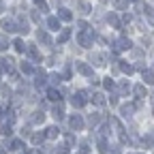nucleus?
<instances>
[{
	"mask_svg": "<svg viewBox=\"0 0 154 154\" xmlns=\"http://www.w3.org/2000/svg\"><path fill=\"white\" fill-rule=\"evenodd\" d=\"M19 69H22L24 75H32V73H34V66H32L30 62H22V64H19Z\"/></svg>",
	"mask_w": 154,
	"mask_h": 154,
	"instance_id": "obj_30",
	"label": "nucleus"
},
{
	"mask_svg": "<svg viewBox=\"0 0 154 154\" xmlns=\"http://www.w3.org/2000/svg\"><path fill=\"white\" fill-rule=\"evenodd\" d=\"M13 47H15L19 54H22V51H26V47H28V45L22 41V38H15V41H13Z\"/></svg>",
	"mask_w": 154,
	"mask_h": 154,
	"instance_id": "obj_33",
	"label": "nucleus"
},
{
	"mask_svg": "<svg viewBox=\"0 0 154 154\" xmlns=\"http://www.w3.org/2000/svg\"><path fill=\"white\" fill-rule=\"evenodd\" d=\"M0 28H2L5 32H15V30H17V19H13V17H5L2 22H0Z\"/></svg>",
	"mask_w": 154,
	"mask_h": 154,
	"instance_id": "obj_7",
	"label": "nucleus"
},
{
	"mask_svg": "<svg viewBox=\"0 0 154 154\" xmlns=\"http://www.w3.org/2000/svg\"><path fill=\"white\" fill-rule=\"evenodd\" d=\"M133 92H135V96H137V99H143V96H148V88H146V84H143V82L135 86V88H133Z\"/></svg>",
	"mask_w": 154,
	"mask_h": 154,
	"instance_id": "obj_15",
	"label": "nucleus"
},
{
	"mask_svg": "<svg viewBox=\"0 0 154 154\" xmlns=\"http://www.w3.org/2000/svg\"><path fill=\"white\" fill-rule=\"evenodd\" d=\"M5 9V2H2V0H0V11H2Z\"/></svg>",
	"mask_w": 154,
	"mask_h": 154,
	"instance_id": "obj_55",
	"label": "nucleus"
},
{
	"mask_svg": "<svg viewBox=\"0 0 154 154\" xmlns=\"http://www.w3.org/2000/svg\"><path fill=\"white\" fill-rule=\"evenodd\" d=\"M36 9H38V11H43V13H45V11H49V9H47V2H45V0H36Z\"/></svg>",
	"mask_w": 154,
	"mask_h": 154,
	"instance_id": "obj_43",
	"label": "nucleus"
},
{
	"mask_svg": "<svg viewBox=\"0 0 154 154\" xmlns=\"http://www.w3.org/2000/svg\"><path fill=\"white\" fill-rule=\"evenodd\" d=\"M99 2H107V0H99Z\"/></svg>",
	"mask_w": 154,
	"mask_h": 154,
	"instance_id": "obj_57",
	"label": "nucleus"
},
{
	"mask_svg": "<svg viewBox=\"0 0 154 154\" xmlns=\"http://www.w3.org/2000/svg\"><path fill=\"white\" fill-rule=\"evenodd\" d=\"M60 22H62V19L56 17V15H49V17L45 19V24H47L49 30H62V28H60Z\"/></svg>",
	"mask_w": 154,
	"mask_h": 154,
	"instance_id": "obj_11",
	"label": "nucleus"
},
{
	"mask_svg": "<svg viewBox=\"0 0 154 154\" xmlns=\"http://www.w3.org/2000/svg\"><path fill=\"white\" fill-rule=\"evenodd\" d=\"M99 120H101L99 113H90V116H88V124H90V126H96V124H99Z\"/></svg>",
	"mask_w": 154,
	"mask_h": 154,
	"instance_id": "obj_34",
	"label": "nucleus"
},
{
	"mask_svg": "<svg viewBox=\"0 0 154 154\" xmlns=\"http://www.w3.org/2000/svg\"><path fill=\"white\" fill-rule=\"evenodd\" d=\"M133 47V43H131V38H126V36H122V38H118L113 45H111V51L113 54H118V51H124V49H131Z\"/></svg>",
	"mask_w": 154,
	"mask_h": 154,
	"instance_id": "obj_5",
	"label": "nucleus"
},
{
	"mask_svg": "<svg viewBox=\"0 0 154 154\" xmlns=\"http://www.w3.org/2000/svg\"><path fill=\"white\" fill-rule=\"evenodd\" d=\"M47 79H49V77H47V73H45V71H36L34 86H36L38 90H41V88H45V86H47Z\"/></svg>",
	"mask_w": 154,
	"mask_h": 154,
	"instance_id": "obj_9",
	"label": "nucleus"
},
{
	"mask_svg": "<svg viewBox=\"0 0 154 154\" xmlns=\"http://www.w3.org/2000/svg\"><path fill=\"white\" fill-rule=\"evenodd\" d=\"M111 154H122V148H120V146H113V148H111Z\"/></svg>",
	"mask_w": 154,
	"mask_h": 154,
	"instance_id": "obj_50",
	"label": "nucleus"
},
{
	"mask_svg": "<svg viewBox=\"0 0 154 154\" xmlns=\"http://www.w3.org/2000/svg\"><path fill=\"white\" fill-rule=\"evenodd\" d=\"M36 38L41 41L43 45H54V41H51V36L45 32V30H36Z\"/></svg>",
	"mask_w": 154,
	"mask_h": 154,
	"instance_id": "obj_14",
	"label": "nucleus"
},
{
	"mask_svg": "<svg viewBox=\"0 0 154 154\" xmlns=\"http://www.w3.org/2000/svg\"><path fill=\"white\" fill-rule=\"evenodd\" d=\"M26 51H28V56L32 58V62H41V56H38V49H36V47H34L32 43H30V45L26 47Z\"/></svg>",
	"mask_w": 154,
	"mask_h": 154,
	"instance_id": "obj_18",
	"label": "nucleus"
},
{
	"mask_svg": "<svg viewBox=\"0 0 154 154\" xmlns=\"http://www.w3.org/2000/svg\"><path fill=\"white\" fill-rule=\"evenodd\" d=\"M7 111V107H0V120H2V113Z\"/></svg>",
	"mask_w": 154,
	"mask_h": 154,
	"instance_id": "obj_53",
	"label": "nucleus"
},
{
	"mask_svg": "<svg viewBox=\"0 0 154 154\" xmlns=\"http://www.w3.org/2000/svg\"><path fill=\"white\" fill-rule=\"evenodd\" d=\"M131 154H137V152H131Z\"/></svg>",
	"mask_w": 154,
	"mask_h": 154,
	"instance_id": "obj_58",
	"label": "nucleus"
},
{
	"mask_svg": "<svg viewBox=\"0 0 154 154\" xmlns=\"http://www.w3.org/2000/svg\"><path fill=\"white\" fill-rule=\"evenodd\" d=\"M11 58H0V71H11Z\"/></svg>",
	"mask_w": 154,
	"mask_h": 154,
	"instance_id": "obj_32",
	"label": "nucleus"
},
{
	"mask_svg": "<svg viewBox=\"0 0 154 154\" xmlns=\"http://www.w3.org/2000/svg\"><path fill=\"white\" fill-rule=\"evenodd\" d=\"M77 28H79V30H88V28H90V24H86L84 19H79V22H77Z\"/></svg>",
	"mask_w": 154,
	"mask_h": 154,
	"instance_id": "obj_46",
	"label": "nucleus"
},
{
	"mask_svg": "<svg viewBox=\"0 0 154 154\" xmlns=\"http://www.w3.org/2000/svg\"><path fill=\"white\" fill-rule=\"evenodd\" d=\"M103 86H105V90H113V88H116V84H113V79H111V77H105Z\"/></svg>",
	"mask_w": 154,
	"mask_h": 154,
	"instance_id": "obj_41",
	"label": "nucleus"
},
{
	"mask_svg": "<svg viewBox=\"0 0 154 154\" xmlns=\"http://www.w3.org/2000/svg\"><path fill=\"white\" fill-rule=\"evenodd\" d=\"M135 109H137V103H126V105H120V116H122L124 120H128V118H133Z\"/></svg>",
	"mask_w": 154,
	"mask_h": 154,
	"instance_id": "obj_6",
	"label": "nucleus"
},
{
	"mask_svg": "<svg viewBox=\"0 0 154 154\" xmlns=\"http://www.w3.org/2000/svg\"><path fill=\"white\" fill-rule=\"evenodd\" d=\"M148 96H150V103H152V107H154V92H152V94H148Z\"/></svg>",
	"mask_w": 154,
	"mask_h": 154,
	"instance_id": "obj_52",
	"label": "nucleus"
},
{
	"mask_svg": "<svg viewBox=\"0 0 154 154\" xmlns=\"http://www.w3.org/2000/svg\"><path fill=\"white\" fill-rule=\"evenodd\" d=\"M17 32H22V34H28V32H30L28 19H24V17H19V19H17Z\"/></svg>",
	"mask_w": 154,
	"mask_h": 154,
	"instance_id": "obj_17",
	"label": "nucleus"
},
{
	"mask_svg": "<svg viewBox=\"0 0 154 154\" xmlns=\"http://www.w3.org/2000/svg\"><path fill=\"white\" fill-rule=\"evenodd\" d=\"M131 2H141V0H131Z\"/></svg>",
	"mask_w": 154,
	"mask_h": 154,
	"instance_id": "obj_56",
	"label": "nucleus"
},
{
	"mask_svg": "<svg viewBox=\"0 0 154 154\" xmlns=\"http://www.w3.org/2000/svg\"><path fill=\"white\" fill-rule=\"evenodd\" d=\"M69 38H71V28H62V30H60V34H58V45L66 43Z\"/></svg>",
	"mask_w": 154,
	"mask_h": 154,
	"instance_id": "obj_20",
	"label": "nucleus"
},
{
	"mask_svg": "<svg viewBox=\"0 0 154 154\" xmlns=\"http://www.w3.org/2000/svg\"><path fill=\"white\" fill-rule=\"evenodd\" d=\"M47 99L49 101H60L62 94H60V90H56V88H47Z\"/></svg>",
	"mask_w": 154,
	"mask_h": 154,
	"instance_id": "obj_24",
	"label": "nucleus"
},
{
	"mask_svg": "<svg viewBox=\"0 0 154 154\" xmlns=\"http://www.w3.org/2000/svg\"><path fill=\"white\" fill-rule=\"evenodd\" d=\"M120 71H122V73H126V75H131V73H135V66H131V64L122 62V64H120Z\"/></svg>",
	"mask_w": 154,
	"mask_h": 154,
	"instance_id": "obj_37",
	"label": "nucleus"
},
{
	"mask_svg": "<svg viewBox=\"0 0 154 154\" xmlns=\"http://www.w3.org/2000/svg\"><path fill=\"white\" fill-rule=\"evenodd\" d=\"M141 146L143 148H154V133H148L141 137Z\"/></svg>",
	"mask_w": 154,
	"mask_h": 154,
	"instance_id": "obj_22",
	"label": "nucleus"
},
{
	"mask_svg": "<svg viewBox=\"0 0 154 154\" xmlns=\"http://www.w3.org/2000/svg\"><path fill=\"white\" fill-rule=\"evenodd\" d=\"M107 60H109V56H107L105 51H94V54H90V62H92L94 66H105Z\"/></svg>",
	"mask_w": 154,
	"mask_h": 154,
	"instance_id": "obj_3",
	"label": "nucleus"
},
{
	"mask_svg": "<svg viewBox=\"0 0 154 154\" xmlns=\"http://www.w3.org/2000/svg\"><path fill=\"white\" fill-rule=\"evenodd\" d=\"M109 103H111V105H118V94H111V96H109Z\"/></svg>",
	"mask_w": 154,
	"mask_h": 154,
	"instance_id": "obj_49",
	"label": "nucleus"
},
{
	"mask_svg": "<svg viewBox=\"0 0 154 154\" xmlns=\"http://www.w3.org/2000/svg\"><path fill=\"white\" fill-rule=\"evenodd\" d=\"M118 92H120V94H126V96H128V92H131V84H128L126 79H124V82H120V86H118Z\"/></svg>",
	"mask_w": 154,
	"mask_h": 154,
	"instance_id": "obj_31",
	"label": "nucleus"
},
{
	"mask_svg": "<svg viewBox=\"0 0 154 154\" xmlns=\"http://www.w3.org/2000/svg\"><path fill=\"white\" fill-rule=\"evenodd\" d=\"M77 9H79L82 15H90L92 13V5L86 2V0H77Z\"/></svg>",
	"mask_w": 154,
	"mask_h": 154,
	"instance_id": "obj_13",
	"label": "nucleus"
},
{
	"mask_svg": "<svg viewBox=\"0 0 154 154\" xmlns=\"http://www.w3.org/2000/svg\"><path fill=\"white\" fill-rule=\"evenodd\" d=\"M96 146H99V152H101V154L109 152V141H107V137H99V139H96Z\"/></svg>",
	"mask_w": 154,
	"mask_h": 154,
	"instance_id": "obj_21",
	"label": "nucleus"
},
{
	"mask_svg": "<svg viewBox=\"0 0 154 154\" xmlns=\"http://www.w3.org/2000/svg\"><path fill=\"white\" fill-rule=\"evenodd\" d=\"M64 141H66V146L71 148V146L75 143V135H73V133H64Z\"/></svg>",
	"mask_w": 154,
	"mask_h": 154,
	"instance_id": "obj_39",
	"label": "nucleus"
},
{
	"mask_svg": "<svg viewBox=\"0 0 154 154\" xmlns=\"http://www.w3.org/2000/svg\"><path fill=\"white\" fill-rule=\"evenodd\" d=\"M86 103H88V96H86V92H84V90L75 92V94L71 96V105H73V107H77V109H82Z\"/></svg>",
	"mask_w": 154,
	"mask_h": 154,
	"instance_id": "obj_4",
	"label": "nucleus"
},
{
	"mask_svg": "<svg viewBox=\"0 0 154 154\" xmlns=\"http://www.w3.org/2000/svg\"><path fill=\"white\" fill-rule=\"evenodd\" d=\"M45 133H47V139H54V137H58V135H60V128H58V126H47Z\"/></svg>",
	"mask_w": 154,
	"mask_h": 154,
	"instance_id": "obj_29",
	"label": "nucleus"
},
{
	"mask_svg": "<svg viewBox=\"0 0 154 154\" xmlns=\"http://www.w3.org/2000/svg\"><path fill=\"white\" fill-rule=\"evenodd\" d=\"M51 116H54L56 120H62V118H64V109H62V105H54V107H51Z\"/></svg>",
	"mask_w": 154,
	"mask_h": 154,
	"instance_id": "obj_25",
	"label": "nucleus"
},
{
	"mask_svg": "<svg viewBox=\"0 0 154 154\" xmlns=\"http://www.w3.org/2000/svg\"><path fill=\"white\" fill-rule=\"evenodd\" d=\"M107 22H109L113 28H122V24H120V17L116 15L113 11H109V13H107Z\"/></svg>",
	"mask_w": 154,
	"mask_h": 154,
	"instance_id": "obj_19",
	"label": "nucleus"
},
{
	"mask_svg": "<svg viewBox=\"0 0 154 154\" xmlns=\"http://www.w3.org/2000/svg\"><path fill=\"white\" fill-rule=\"evenodd\" d=\"M45 139H47V133H34V135H32V143H34V146H43Z\"/></svg>",
	"mask_w": 154,
	"mask_h": 154,
	"instance_id": "obj_23",
	"label": "nucleus"
},
{
	"mask_svg": "<svg viewBox=\"0 0 154 154\" xmlns=\"http://www.w3.org/2000/svg\"><path fill=\"white\" fill-rule=\"evenodd\" d=\"M43 120H45V113H43V111H34V113L30 116V122H32V124H41Z\"/></svg>",
	"mask_w": 154,
	"mask_h": 154,
	"instance_id": "obj_26",
	"label": "nucleus"
},
{
	"mask_svg": "<svg viewBox=\"0 0 154 154\" xmlns=\"http://www.w3.org/2000/svg\"><path fill=\"white\" fill-rule=\"evenodd\" d=\"M22 154H36V150H28V152H22Z\"/></svg>",
	"mask_w": 154,
	"mask_h": 154,
	"instance_id": "obj_54",
	"label": "nucleus"
},
{
	"mask_svg": "<svg viewBox=\"0 0 154 154\" xmlns=\"http://www.w3.org/2000/svg\"><path fill=\"white\" fill-rule=\"evenodd\" d=\"M143 56V49H133V58H141Z\"/></svg>",
	"mask_w": 154,
	"mask_h": 154,
	"instance_id": "obj_48",
	"label": "nucleus"
},
{
	"mask_svg": "<svg viewBox=\"0 0 154 154\" xmlns=\"http://www.w3.org/2000/svg\"><path fill=\"white\" fill-rule=\"evenodd\" d=\"M0 135H2V137H9V135H11V124L9 122L0 126Z\"/></svg>",
	"mask_w": 154,
	"mask_h": 154,
	"instance_id": "obj_36",
	"label": "nucleus"
},
{
	"mask_svg": "<svg viewBox=\"0 0 154 154\" xmlns=\"http://www.w3.org/2000/svg\"><path fill=\"white\" fill-rule=\"evenodd\" d=\"M9 45H11V43H9V38H7V36H0V51L9 49Z\"/></svg>",
	"mask_w": 154,
	"mask_h": 154,
	"instance_id": "obj_40",
	"label": "nucleus"
},
{
	"mask_svg": "<svg viewBox=\"0 0 154 154\" xmlns=\"http://www.w3.org/2000/svg\"><path fill=\"white\" fill-rule=\"evenodd\" d=\"M69 126H71L73 131H82V128H84V120H82V116L73 113L71 118H69Z\"/></svg>",
	"mask_w": 154,
	"mask_h": 154,
	"instance_id": "obj_8",
	"label": "nucleus"
},
{
	"mask_svg": "<svg viewBox=\"0 0 154 154\" xmlns=\"http://www.w3.org/2000/svg\"><path fill=\"white\" fill-rule=\"evenodd\" d=\"M90 101H92V103H94L96 107H103V105L107 103V99H105V96H103L101 92H94V94L90 96Z\"/></svg>",
	"mask_w": 154,
	"mask_h": 154,
	"instance_id": "obj_16",
	"label": "nucleus"
},
{
	"mask_svg": "<svg viewBox=\"0 0 154 154\" xmlns=\"http://www.w3.org/2000/svg\"><path fill=\"white\" fill-rule=\"evenodd\" d=\"M137 13H139V15H146L148 24L154 26V9H152L148 2H137Z\"/></svg>",
	"mask_w": 154,
	"mask_h": 154,
	"instance_id": "obj_2",
	"label": "nucleus"
},
{
	"mask_svg": "<svg viewBox=\"0 0 154 154\" xmlns=\"http://www.w3.org/2000/svg\"><path fill=\"white\" fill-rule=\"evenodd\" d=\"M64 77H66V79L71 77V66H66V69H64Z\"/></svg>",
	"mask_w": 154,
	"mask_h": 154,
	"instance_id": "obj_51",
	"label": "nucleus"
},
{
	"mask_svg": "<svg viewBox=\"0 0 154 154\" xmlns=\"http://www.w3.org/2000/svg\"><path fill=\"white\" fill-rule=\"evenodd\" d=\"M58 17H60L62 22H71V19H73V13H71L69 9H60V11H58Z\"/></svg>",
	"mask_w": 154,
	"mask_h": 154,
	"instance_id": "obj_28",
	"label": "nucleus"
},
{
	"mask_svg": "<svg viewBox=\"0 0 154 154\" xmlns=\"http://www.w3.org/2000/svg\"><path fill=\"white\" fill-rule=\"evenodd\" d=\"M22 148H24V139H13L11 141V150L17 152V150H22Z\"/></svg>",
	"mask_w": 154,
	"mask_h": 154,
	"instance_id": "obj_35",
	"label": "nucleus"
},
{
	"mask_svg": "<svg viewBox=\"0 0 154 154\" xmlns=\"http://www.w3.org/2000/svg\"><path fill=\"white\" fill-rule=\"evenodd\" d=\"M30 19L41 24V13H38V9H32V11H30Z\"/></svg>",
	"mask_w": 154,
	"mask_h": 154,
	"instance_id": "obj_38",
	"label": "nucleus"
},
{
	"mask_svg": "<svg viewBox=\"0 0 154 154\" xmlns=\"http://www.w3.org/2000/svg\"><path fill=\"white\" fill-rule=\"evenodd\" d=\"M75 66H77V71H79L84 77H90V79L94 77V71H92V66H90V64H86V62H77Z\"/></svg>",
	"mask_w": 154,
	"mask_h": 154,
	"instance_id": "obj_10",
	"label": "nucleus"
},
{
	"mask_svg": "<svg viewBox=\"0 0 154 154\" xmlns=\"http://www.w3.org/2000/svg\"><path fill=\"white\" fill-rule=\"evenodd\" d=\"M0 92H2L5 99H11V88H9V86H2V88H0Z\"/></svg>",
	"mask_w": 154,
	"mask_h": 154,
	"instance_id": "obj_45",
	"label": "nucleus"
},
{
	"mask_svg": "<svg viewBox=\"0 0 154 154\" xmlns=\"http://www.w3.org/2000/svg\"><path fill=\"white\" fill-rule=\"evenodd\" d=\"M92 41H94V32H92V28H88V30H79V34H77V43H79L82 47H90Z\"/></svg>",
	"mask_w": 154,
	"mask_h": 154,
	"instance_id": "obj_1",
	"label": "nucleus"
},
{
	"mask_svg": "<svg viewBox=\"0 0 154 154\" xmlns=\"http://www.w3.org/2000/svg\"><path fill=\"white\" fill-rule=\"evenodd\" d=\"M49 82H51V84H60V82H62V75L51 73V75H49Z\"/></svg>",
	"mask_w": 154,
	"mask_h": 154,
	"instance_id": "obj_42",
	"label": "nucleus"
},
{
	"mask_svg": "<svg viewBox=\"0 0 154 154\" xmlns=\"http://www.w3.org/2000/svg\"><path fill=\"white\" fill-rule=\"evenodd\" d=\"M111 5L116 7V11H126L128 9V0H111Z\"/></svg>",
	"mask_w": 154,
	"mask_h": 154,
	"instance_id": "obj_27",
	"label": "nucleus"
},
{
	"mask_svg": "<svg viewBox=\"0 0 154 154\" xmlns=\"http://www.w3.org/2000/svg\"><path fill=\"white\" fill-rule=\"evenodd\" d=\"M88 152H90L88 141H82V143H79V154H88Z\"/></svg>",
	"mask_w": 154,
	"mask_h": 154,
	"instance_id": "obj_44",
	"label": "nucleus"
},
{
	"mask_svg": "<svg viewBox=\"0 0 154 154\" xmlns=\"http://www.w3.org/2000/svg\"><path fill=\"white\" fill-rule=\"evenodd\" d=\"M141 79H143L146 86H152V84H154V69H152V71H150V69H143V71H141Z\"/></svg>",
	"mask_w": 154,
	"mask_h": 154,
	"instance_id": "obj_12",
	"label": "nucleus"
},
{
	"mask_svg": "<svg viewBox=\"0 0 154 154\" xmlns=\"http://www.w3.org/2000/svg\"><path fill=\"white\" fill-rule=\"evenodd\" d=\"M122 19H124V24H128V22H133V15L124 11V15H122Z\"/></svg>",
	"mask_w": 154,
	"mask_h": 154,
	"instance_id": "obj_47",
	"label": "nucleus"
}]
</instances>
